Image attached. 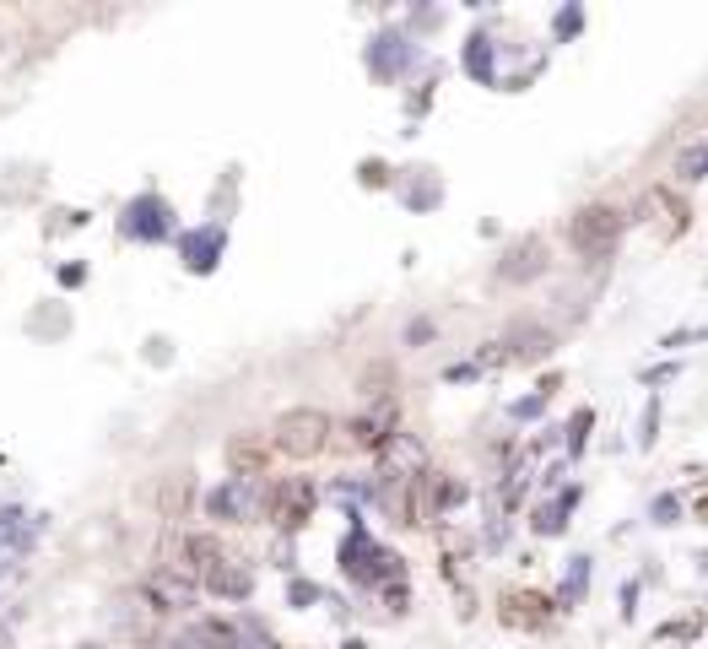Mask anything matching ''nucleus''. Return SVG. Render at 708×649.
Segmentation results:
<instances>
[{
    "label": "nucleus",
    "mask_w": 708,
    "mask_h": 649,
    "mask_svg": "<svg viewBox=\"0 0 708 649\" xmlns=\"http://www.w3.org/2000/svg\"><path fill=\"white\" fill-rule=\"evenodd\" d=\"M465 65H471V76H482V82H492V38L476 33L471 49H465Z\"/></svg>",
    "instance_id": "obj_15"
},
{
    "label": "nucleus",
    "mask_w": 708,
    "mask_h": 649,
    "mask_svg": "<svg viewBox=\"0 0 708 649\" xmlns=\"http://www.w3.org/2000/svg\"><path fill=\"white\" fill-rule=\"evenodd\" d=\"M681 341H703V330H676V336H665V347H681Z\"/></svg>",
    "instance_id": "obj_25"
},
{
    "label": "nucleus",
    "mask_w": 708,
    "mask_h": 649,
    "mask_svg": "<svg viewBox=\"0 0 708 649\" xmlns=\"http://www.w3.org/2000/svg\"><path fill=\"white\" fill-rule=\"evenodd\" d=\"M568 238H573V249H579L584 260H606L611 249H617V238H622V217L611 206H584L579 217L568 222Z\"/></svg>",
    "instance_id": "obj_2"
},
{
    "label": "nucleus",
    "mask_w": 708,
    "mask_h": 649,
    "mask_svg": "<svg viewBox=\"0 0 708 649\" xmlns=\"http://www.w3.org/2000/svg\"><path fill=\"white\" fill-rule=\"evenodd\" d=\"M676 174H681V179H708V141L676 152Z\"/></svg>",
    "instance_id": "obj_13"
},
{
    "label": "nucleus",
    "mask_w": 708,
    "mask_h": 649,
    "mask_svg": "<svg viewBox=\"0 0 708 649\" xmlns=\"http://www.w3.org/2000/svg\"><path fill=\"white\" fill-rule=\"evenodd\" d=\"M363 390H368V395H379V401H384V395H390V363L368 368V374H363Z\"/></svg>",
    "instance_id": "obj_21"
},
{
    "label": "nucleus",
    "mask_w": 708,
    "mask_h": 649,
    "mask_svg": "<svg viewBox=\"0 0 708 649\" xmlns=\"http://www.w3.org/2000/svg\"><path fill=\"white\" fill-rule=\"evenodd\" d=\"M0 649H11V628H6V622H0Z\"/></svg>",
    "instance_id": "obj_27"
},
{
    "label": "nucleus",
    "mask_w": 708,
    "mask_h": 649,
    "mask_svg": "<svg viewBox=\"0 0 708 649\" xmlns=\"http://www.w3.org/2000/svg\"><path fill=\"white\" fill-rule=\"evenodd\" d=\"M227 460H233L238 482H244V476H255V471L265 466V455H260V444H255V439H233V444H227Z\"/></svg>",
    "instance_id": "obj_11"
},
{
    "label": "nucleus",
    "mask_w": 708,
    "mask_h": 649,
    "mask_svg": "<svg viewBox=\"0 0 708 649\" xmlns=\"http://www.w3.org/2000/svg\"><path fill=\"white\" fill-rule=\"evenodd\" d=\"M211 514H222V520H244L249 514V498H244V482H227L211 493Z\"/></svg>",
    "instance_id": "obj_9"
},
{
    "label": "nucleus",
    "mask_w": 708,
    "mask_h": 649,
    "mask_svg": "<svg viewBox=\"0 0 708 649\" xmlns=\"http://www.w3.org/2000/svg\"><path fill=\"white\" fill-rule=\"evenodd\" d=\"M654 439H660V401L644 406V422H638V449H654Z\"/></svg>",
    "instance_id": "obj_19"
},
{
    "label": "nucleus",
    "mask_w": 708,
    "mask_h": 649,
    "mask_svg": "<svg viewBox=\"0 0 708 649\" xmlns=\"http://www.w3.org/2000/svg\"><path fill=\"white\" fill-rule=\"evenodd\" d=\"M276 449H282L287 460H314L319 449L330 444V417L319 412V406H292V412L276 417Z\"/></svg>",
    "instance_id": "obj_1"
},
{
    "label": "nucleus",
    "mask_w": 708,
    "mask_h": 649,
    "mask_svg": "<svg viewBox=\"0 0 708 649\" xmlns=\"http://www.w3.org/2000/svg\"><path fill=\"white\" fill-rule=\"evenodd\" d=\"M546 271V244L541 238H519V244L509 249V255H503V266H498V276L503 282H536V276Z\"/></svg>",
    "instance_id": "obj_3"
},
{
    "label": "nucleus",
    "mask_w": 708,
    "mask_h": 649,
    "mask_svg": "<svg viewBox=\"0 0 708 649\" xmlns=\"http://www.w3.org/2000/svg\"><path fill=\"white\" fill-rule=\"evenodd\" d=\"M579 22H584V11H579V6H568L563 17H557V38H573V33H579Z\"/></svg>",
    "instance_id": "obj_22"
},
{
    "label": "nucleus",
    "mask_w": 708,
    "mask_h": 649,
    "mask_svg": "<svg viewBox=\"0 0 708 649\" xmlns=\"http://www.w3.org/2000/svg\"><path fill=\"white\" fill-rule=\"evenodd\" d=\"M309 509H314V487L309 482H287L282 493H276V503H271V520L292 531V525L309 520Z\"/></svg>",
    "instance_id": "obj_5"
},
{
    "label": "nucleus",
    "mask_w": 708,
    "mask_h": 649,
    "mask_svg": "<svg viewBox=\"0 0 708 649\" xmlns=\"http://www.w3.org/2000/svg\"><path fill=\"white\" fill-rule=\"evenodd\" d=\"M206 579H211V590H217V595H233V601H238V595H249V574H244V568H233V563H217Z\"/></svg>",
    "instance_id": "obj_12"
},
{
    "label": "nucleus",
    "mask_w": 708,
    "mask_h": 649,
    "mask_svg": "<svg viewBox=\"0 0 708 649\" xmlns=\"http://www.w3.org/2000/svg\"><path fill=\"white\" fill-rule=\"evenodd\" d=\"M676 379V363H660V368H644V384H665Z\"/></svg>",
    "instance_id": "obj_24"
},
{
    "label": "nucleus",
    "mask_w": 708,
    "mask_h": 649,
    "mask_svg": "<svg viewBox=\"0 0 708 649\" xmlns=\"http://www.w3.org/2000/svg\"><path fill=\"white\" fill-rule=\"evenodd\" d=\"M346 433H352V444H357V449H384V444L395 439V406H390V401H379L373 412L357 417Z\"/></svg>",
    "instance_id": "obj_4"
},
{
    "label": "nucleus",
    "mask_w": 708,
    "mask_h": 649,
    "mask_svg": "<svg viewBox=\"0 0 708 649\" xmlns=\"http://www.w3.org/2000/svg\"><path fill=\"white\" fill-rule=\"evenodd\" d=\"M584 585H590V558H568V574H563V601H579Z\"/></svg>",
    "instance_id": "obj_17"
},
{
    "label": "nucleus",
    "mask_w": 708,
    "mask_h": 649,
    "mask_svg": "<svg viewBox=\"0 0 708 649\" xmlns=\"http://www.w3.org/2000/svg\"><path fill=\"white\" fill-rule=\"evenodd\" d=\"M573 503H579V487H563V498H557L552 509H541V514H536V531H541V536H563V525H568L563 514L573 509Z\"/></svg>",
    "instance_id": "obj_10"
},
{
    "label": "nucleus",
    "mask_w": 708,
    "mask_h": 649,
    "mask_svg": "<svg viewBox=\"0 0 708 649\" xmlns=\"http://www.w3.org/2000/svg\"><path fill=\"white\" fill-rule=\"evenodd\" d=\"M503 347H514L509 357H519V363H536V357L552 352V330H541V325H514Z\"/></svg>",
    "instance_id": "obj_7"
},
{
    "label": "nucleus",
    "mask_w": 708,
    "mask_h": 649,
    "mask_svg": "<svg viewBox=\"0 0 708 649\" xmlns=\"http://www.w3.org/2000/svg\"><path fill=\"white\" fill-rule=\"evenodd\" d=\"M190 579H179V574H168V568H163V574H152V579H146V601H152L157 606V612H179V606H190Z\"/></svg>",
    "instance_id": "obj_6"
},
{
    "label": "nucleus",
    "mask_w": 708,
    "mask_h": 649,
    "mask_svg": "<svg viewBox=\"0 0 708 649\" xmlns=\"http://www.w3.org/2000/svg\"><path fill=\"white\" fill-rule=\"evenodd\" d=\"M633 606H638V585H622V612L633 617Z\"/></svg>",
    "instance_id": "obj_26"
},
{
    "label": "nucleus",
    "mask_w": 708,
    "mask_h": 649,
    "mask_svg": "<svg viewBox=\"0 0 708 649\" xmlns=\"http://www.w3.org/2000/svg\"><path fill=\"white\" fill-rule=\"evenodd\" d=\"M373 65H379V71L384 76H390V71H400V60H406V44H400V38L395 33H384L379 38V49H373V55H368Z\"/></svg>",
    "instance_id": "obj_14"
},
{
    "label": "nucleus",
    "mask_w": 708,
    "mask_h": 649,
    "mask_svg": "<svg viewBox=\"0 0 708 649\" xmlns=\"http://www.w3.org/2000/svg\"><path fill=\"white\" fill-rule=\"evenodd\" d=\"M184 563L200 568V574H211V568L222 563V541L217 536H184Z\"/></svg>",
    "instance_id": "obj_8"
},
{
    "label": "nucleus",
    "mask_w": 708,
    "mask_h": 649,
    "mask_svg": "<svg viewBox=\"0 0 708 649\" xmlns=\"http://www.w3.org/2000/svg\"><path fill=\"white\" fill-rule=\"evenodd\" d=\"M184 503H190V476L179 471V476H168V482H163V514L173 520V514H179Z\"/></svg>",
    "instance_id": "obj_16"
},
{
    "label": "nucleus",
    "mask_w": 708,
    "mask_h": 649,
    "mask_svg": "<svg viewBox=\"0 0 708 649\" xmlns=\"http://www.w3.org/2000/svg\"><path fill=\"white\" fill-rule=\"evenodd\" d=\"M590 428H595V412H590V406H579V412L568 417V455H579V449H584Z\"/></svg>",
    "instance_id": "obj_18"
},
{
    "label": "nucleus",
    "mask_w": 708,
    "mask_h": 649,
    "mask_svg": "<svg viewBox=\"0 0 708 649\" xmlns=\"http://www.w3.org/2000/svg\"><path fill=\"white\" fill-rule=\"evenodd\" d=\"M654 525H676L681 520V503H676V493H660V498H654Z\"/></svg>",
    "instance_id": "obj_20"
},
{
    "label": "nucleus",
    "mask_w": 708,
    "mask_h": 649,
    "mask_svg": "<svg viewBox=\"0 0 708 649\" xmlns=\"http://www.w3.org/2000/svg\"><path fill=\"white\" fill-rule=\"evenodd\" d=\"M541 406H546V395L536 390V395H525V401H514V417L525 422V417H541Z\"/></svg>",
    "instance_id": "obj_23"
},
{
    "label": "nucleus",
    "mask_w": 708,
    "mask_h": 649,
    "mask_svg": "<svg viewBox=\"0 0 708 649\" xmlns=\"http://www.w3.org/2000/svg\"><path fill=\"white\" fill-rule=\"evenodd\" d=\"M346 649H363V644H346Z\"/></svg>",
    "instance_id": "obj_28"
}]
</instances>
